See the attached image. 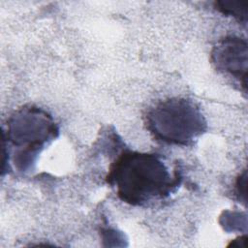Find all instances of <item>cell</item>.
<instances>
[{
	"label": "cell",
	"instance_id": "obj_1",
	"mask_svg": "<svg viewBox=\"0 0 248 248\" xmlns=\"http://www.w3.org/2000/svg\"><path fill=\"white\" fill-rule=\"evenodd\" d=\"M162 157L152 153L123 152L110 166L107 182L124 202L143 206L170 196L180 184Z\"/></svg>",
	"mask_w": 248,
	"mask_h": 248
},
{
	"label": "cell",
	"instance_id": "obj_2",
	"mask_svg": "<svg viewBox=\"0 0 248 248\" xmlns=\"http://www.w3.org/2000/svg\"><path fill=\"white\" fill-rule=\"evenodd\" d=\"M155 139L170 144L188 145L206 130V121L195 102L170 98L156 104L145 116Z\"/></svg>",
	"mask_w": 248,
	"mask_h": 248
},
{
	"label": "cell",
	"instance_id": "obj_3",
	"mask_svg": "<svg viewBox=\"0 0 248 248\" xmlns=\"http://www.w3.org/2000/svg\"><path fill=\"white\" fill-rule=\"evenodd\" d=\"M6 137L17 150L15 164L23 165V170L33 163V157L40 153L44 145L53 140L58 129L50 115L34 107H24L16 111L7 122Z\"/></svg>",
	"mask_w": 248,
	"mask_h": 248
},
{
	"label": "cell",
	"instance_id": "obj_4",
	"mask_svg": "<svg viewBox=\"0 0 248 248\" xmlns=\"http://www.w3.org/2000/svg\"><path fill=\"white\" fill-rule=\"evenodd\" d=\"M247 54L246 40L230 36L215 45L211 51V61L217 71L238 80L246 89Z\"/></svg>",
	"mask_w": 248,
	"mask_h": 248
},
{
	"label": "cell",
	"instance_id": "obj_5",
	"mask_svg": "<svg viewBox=\"0 0 248 248\" xmlns=\"http://www.w3.org/2000/svg\"><path fill=\"white\" fill-rule=\"evenodd\" d=\"M216 9L224 15L232 16L241 22H246L248 2L239 0H221L215 3Z\"/></svg>",
	"mask_w": 248,
	"mask_h": 248
}]
</instances>
